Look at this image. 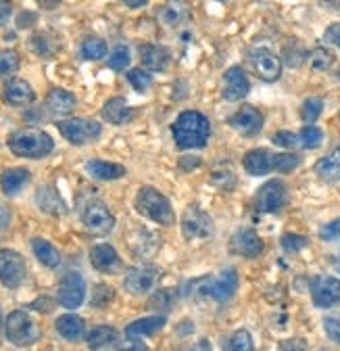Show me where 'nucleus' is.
<instances>
[{
    "mask_svg": "<svg viewBox=\"0 0 340 351\" xmlns=\"http://www.w3.org/2000/svg\"><path fill=\"white\" fill-rule=\"evenodd\" d=\"M174 141L180 149H200L211 134L209 119L198 111H184L172 125Z\"/></svg>",
    "mask_w": 340,
    "mask_h": 351,
    "instance_id": "f257e3e1",
    "label": "nucleus"
},
{
    "mask_svg": "<svg viewBox=\"0 0 340 351\" xmlns=\"http://www.w3.org/2000/svg\"><path fill=\"white\" fill-rule=\"evenodd\" d=\"M7 145L13 155L25 157V159H42L51 155L55 149L51 134H47L44 130H38V128H23V130L13 132Z\"/></svg>",
    "mask_w": 340,
    "mask_h": 351,
    "instance_id": "f03ea898",
    "label": "nucleus"
},
{
    "mask_svg": "<svg viewBox=\"0 0 340 351\" xmlns=\"http://www.w3.org/2000/svg\"><path fill=\"white\" fill-rule=\"evenodd\" d=\"M190 287H192V293L198 297H211V299L224 303L234 297V293L238 289V274L234 268H228L220 276H202V278L194 280Z\"/></svg>",
    "mask_w": 340,
    "mask_h": 351,
    "instance_id": "7ed1b4c3",
    "label": "nucleus"
},
{
    "mask_svg": "<svg viewBox=\"0 0 340 351\" xmlns=\"http://www.w3.org/2000/svg\"><path fill=\"white\" fill-rule=\"evenodd\" d=\"M136 209L138 213H142L144 217L153 219V222L161 224V226H172L174 224V209L172 203L167 201L165 195H161L157 189L153 186H144L138 191L136 197Z\"/></svg>",
    "mask_w": 340,
    "mask_h": 351,
    "instance_id": "20e7f679",
    "label": "nucleus"
},
{
    "mask_svg": "<svg viewBox=\"0 0 340 351\" xmlns=\"http://www.w3.org/2000/svg\"><path fill=\"white\" fill-rule=\"evenodd\" d=\"M5 335L7 339L17 345V347H27L34 345L40 339V328L36 326L34 318L23 312V310H15L7 316L5 322Z\"/></svg>",
    "mask_w": 340,
    "mask_h": 351,
    "instance_id": "39448f33",
    "label": "nucleus"
},
{
    "mask_svg": "<svg viewBox=\"0 0 340 351\" xmlns=\"http://www.w3.org/2000/svg\"><path fill=\"white\" fill-rule=\"evenodd\" d=\"M57 130L61 132V136L67 138L71 145H88L90 141L99 138L103 125L94 119L86 117H71V119H61L57 121Z\"/></svg>",
    "mask_w": 340,
    "mask_h": 351,
    "instance_id": "423d86ee",
    "label": "nucleus"
},
{
    "mask_svg": "<svg viewBox=\"0 0 340 351\" xmlns=\"http://www.w3.org/2000/svg\"><path fill=\"white\" fill-rule=\"evenodd\" d=\"M81 222L88 232L96 237H105L115 228V215L109 211V207L101 201H92L83 207L81 211Z\"/></svg>",
    "mask_w": 340,
    "mask_h": 351,
    "instance_id": "0eeeda50",
    "label": "nucleus"
},
{
    "mask_svg": "<svg viewBox=\"0 0 340 351\" xmlns=\"http://www.w3.org/2000/svg\"><path fill=\"white\" fill-rule=\"evenodd\" d=\"M27 266L25 259L13 251V249H3L0 251V282L7 289H19L25 280Z\"/></svg>",
    "mask_w": 340,
    "mask_h": 351,
    "instance_id": "6e6552de",
    "label": "nucleus"
},
{
    "mask_svg": "<svg viewBox=\"0 0 340 351\" xmlns=\"http://www.w3.org/2000/svg\"><path fill=\"white\" fill-rule=\"evenodd\" d=\"M182 232L188 241H202L213 234V219L200 207H188L182 215Z\"/></svg>",
    "mask_w": 340,
    "mask_h": 351,
    "instance_id": "1a4fd4ad",
    "label": "nucleus"
},
{
    "mask_svg": "<svg viewBox=\"0 0 340 351\" xmlns=\"http://www.w3.org/2000/svg\"><path fill=\"white\" fill-rule=\"evenodd\" d=\"M59 303L67 310H77L86 299V280L79 272H67L59 285Z\"/></svg>",
    "mask_w": 340,
    "mask_h": 351,
    "instance_id": "9d476101",
    "label": "nucleus"
},
{
    "mask_svg": "<svg viewBox=\"0 0 340 351\" xmlns=\"http://www.w3.org/2000/svg\"><path fill=\"white\" fill-rule=\"evenodd\" d=\"M286 201H288V191H286L284 182L270 180L257 191L254 207H257V211H263V213H274V211H280L286 205Z\"/></svg>",
    "mask_w": 340,
    "mask_h": 351,
    "instance_id": "9b49d317",
    "label": "nucleus"
},
{
    "mask_svg": "<svg viewBox=\"0 0 340 351\" xmlns=\"http://www.w3.org/2000/svg\"><path fill=\"white\" fill-rule=\"evenodd\" d=\"M248 61L254 73L265 82H276L282 73V61L267 49H252L248 53Z\"/></svg>",
    "mask_w": 340,
    "mask_h": 351,
    "instance_id": "f8f14e48",
    "label": "nucleus"
},
{
    "mask_svg": "<svg viewBox=\"0 0 340 351\" xmlns=\"http://www.w3.org/2000/svg\"><path fill=\"white\" fill-rule=\"evenodd\" d=\"M250 90V82L244 73L242 67L234 65L230 67L224 77H222V97L230 103H236V101H242Z\"/></svg>",
    "mask_w": 340,
    "mask_h": 351,
    "instance_id": "ddd939ff",
    "label": "nucleus"
},
{
    "mask_svg": "<svg viewBox=\"0 0 340 351\" xmlns=\"http://www.w3.org/2000/svg\"><path fill=\"white\" fill-rule=\"evenodd\" d=\"M311 297L317 307H334L340 303V280L332 276H315L311 280Z\"/></svg>",
    "mask_w": 340,
    "mask_h": 351,
    "instance_id": "4468645a",
    "label": "nucleus"
},
{
    "mask_svg": "<svg viewBox=\"0 0 340 351\" xmlns=\"http://www.w3.org/2000/svg\"><path fill=\"white\" fill-rule=\"evenodd\" d=\"M230 123L242 136H254V134H259L263 128V115L259 109L244 105L230 117Z\"/></svg>",
    "mask_w": 340,
    "mask_h": 351,
    "instance_id": "2eb2a0df",
    "label": "nucleus"
},
{
    "mask_svg": "<svg viewBox=\"0 0 340 351\" xmlns=\"http://www.w3.org/2000/svg\"><path fill=\"white\" fill-rule=\"evenodd\" d=\"M157 268H130L123 278V287L127 289V293L132 295H144L153 289L155 280H157Z\"/></svg>",
    "mask_w": 340,
    "mask_h": 351,
    "instance_id": "dca6fc26",
    "label": "nucleus"
},
{
    "mask_svg": "<svg viewBox=\"0 0 340 351\" xmlns=\"http://www.w3.org/2000/svg\"><path fill=\"white\" fill-rule=\"evenodd\" d=\"M159 21L167 27V29H176L184 23H188L190 19V5L186 0H169L167 5H163L159 9Z\"/></svg>",
    "mask_w": 340,
    "mask_h": 351,
    "instance_id": "f3484780",
    "label": "nucleus"
},
{
    "mask_svg": "<svg viewBox=\"0 0 340 351\" xmlns=\"http://www.w3.org/2000/svg\"><path fill=\"white\" fill-rule=\"evenodd\" d=\"M276 155L265 149H252L244 155L242 165L250 176H265L270 171H276Z\"/></svg>",
    "mask_w": 340,
    "mask_h": 351,
    "instance_id": "a211bd4d",
    "label": "nucleus"
},
{
    "mask_svg": "<svg viewBox=\"0 0 340 351\" xmlns=\"http://www.w3.org/2000/svg\"><path fill=\"white\" fill-rule=\"evenodd\" d=\"M3 99H5V103H9L13 107H27L34 103L36 93L25 80H11L3 88Z\"/></svg>",
    "mask_w": 340,
    "mask_h": 351,
    "instance_id": "6ab92c4d",
    "label": "nucleus"
},
{
    "mask_svg": "<svg viewBox=\"0 0 340 351\" xmlns=\"http://www.w3.org/2000/svg\"><path fill=\"white\" fill-rule=\"evenodd\" d=\"M232 251L242 257H257L263 251V241L254 230H238L232 237Z\"/></svg>",
    "mask_w": 340,
    "mask_h": 351,
    "instance_id": "aec40b11",
    "label": "nucleus"
},
{
    "mask_svg": "<svg viewBox=\"0 0 340 351\" xmlns=\"http://www.w3.org/2000/svg\"><path fill=\"white\" fill-rule=\"evenodd\" d=\"M140 59L146 71H165L172 55H169V51L161 47V44H142Z\"/></svg>",
    "mask_w": 340,
    "mask_h": 351,
    "instance_id": "412c9836",
    "label": "nucleus"
},
{
    "mask_svg": "<svg viewBox=\"0 0 340 351\" xmlns=\"http://www.w3.org/2000/svg\"><path fill=\"white\" fill-rule=\"evenodd\" d=\"M103 117H105V121H109V123H113V125H123V123H127L132 117H134V109L127 105V101L125 99H121V97H113V99H109L107 103H105V107H103Z\"/></svg>",
    "mask_w": 340,
    "mask_h": 351,
    "instance_id": "4be33fe9",
    "label": "nucleus"
},
{
    "mask_svg": "<svg viewBox=\"0 0 340 351\" xmlns=\"http://www.w3.org/2000/svg\"><path fill=\"white\" fill-rule=\"evenodd\" d=\"M86 171L92 176L94 180H103V182H111V180H119L125 176V167L119 163H111V161H103V159H90L86 163Z\"/></svg>",
    "mask_w": 340,
    "mask_h": 351,
    "instance_id": "5701e85b",
    "label": "nucleus"
},
{
    "mask_svg": "<svg viewBox=\"0 0 340 351\" xmlns=\"http://www.w3.org/2000/svg\"><path fill=\"white\" fill-rule=\"evenodd\" d=\"M36 203L42 211L51 213V215H65L67 213V205L61 199V195L55 191V186H40L36 193Z\"/></svg>",
    "mask_w": 340,
    "mask_h": 351,
    "instance_id": "b1692460",
    "label": "nucleus"
},
{
    "mask_svg": "<svg viewBox=\"0 0 340 351\" xmlns=\"http://www.w3.org/2000/svg\"><path fill=\"white\" fill-rule=\"evenodd\" d=\"M90 263L99 272H113L119 268V255L111 245H96L90 249Z\"/></svg>",
    "mask_w": 340,
    "mask_h": 351,
    "instance_id": "393cba45",
    "label": "nucleus"
},
{
    "mask_svg": "<svg viewBox=\"0 0 340 351\" xmlns=\"http://www.w3.org/2000/svg\"><path fill=\"white\" fill-rule=\"evenodd\" d=\"M119 341V332L113 328V326H107V324H101V326H94L88 335H86V343L92 351H105L109 347H113L115 343Z\"/></svg>",
    "mask_w": 340,
    "mask_h": 351,
    "instance_id": "a878e982",
    "label": "nucleus"
},
{
    "mask_svg": "<svg viewBox=\"0 0 340 351\" xmlns=\"http://www.w3.org/2000/svg\"><path fill=\"white\" fill-rule=\"evenodd\" d=\"M75 107L73 93L65 90V88H53L47 97V109L55 115H69Z\"/></svg>",
    "mask_w": 340,
    "mask_h": 351,
    "instance_id": "bb28decb",
    "label": "nucleus"
},
{
    "mask_svg": "<svg viewBox=\"0 0 340 351\" xmlns=\"http://www.w3.org/2000/svg\"><path fill=\"white\" fill-rule=\"evenodd\" d=\"M31 178V173L25 167H11L5 169L3 176H0V186H3L5 195H17Z\"/></svg>",
    "mask_w": 340,
    "mask_h": 351,
    "instance_id": "cd10ccee",
    "label": "nucleus"
},
{
    "mask_svg": "<svg viewBox=\"0 0 340 351\" xmlns=\"http://www.w3.org/2000/svg\"><path fill=\"white\" fill-rule=\"evenodd\" d=\"M165 326V316H148V318H140L136 322H132L125 328V337L127 339H140V337H151L155 332H159Z\"/></svg>",
    "mask_w": 340,
    "mask_h": 351,
    "instance_id": "c85d7f7f",
    "label": "nucleus"
},
{
    "mask_svg": "<svg viewBox=\"0 0 340 351\" xmlns=\"http://www.w3.org/2000/svg\"><path fill=\"white\" fill-rule=\"evenodd\" d=\"M57 332L67 339V341H79L83 337V332H86V324H83V320L75 314H65L61 318H57Z\"/></svg>",
    "mask_w": 340,
    "mask_h": 351,
    "instance_id": "c756f323",
    "label": "nucleus"
},
{
    "mask_svg": "<svg viewBox=\"0 0 340 351\" xmlns=\"http://www.w3.org/2000/svg\"><path fill=\"white\" fill-rule=\"evenodd\" d=\"M315 173L326 182H336L340 180V149L332 151L330 155L322 157L315 163Z\"/></svg>",
    "mask_w": 340,
    "mask_h": 351,
    "instance_id": "7c9ffc66",
    "label": "nucleus"
},
{
    "mask_svg": "<svg viewBox=\"0 0 340 351\" xmlns=\"http://www.w3.org/2000/svg\"><path fill=\"white\" fill-rule=\"evenodd\" d=\"M31 249L34 255L44 263L47 268H59L61 266V253L44 239H34L31 241Z\"/></svg>",
    "mask_w": 340,
    "mask_h": 351,
    "instance_id": "2f4dec72",
    "label": "nucleus"
},
{
    "mask_svg": "<svg viewBox=\"0 0 340 351\" xmlns=\"http://www.w3.org/2000/svg\"><path fill=\"white\" fill-rule=\"evenodd\" d=\"M81 57L86 61H101L107 57V42L101 38H86L81 42V49H79Z\"/></svg>",
    "mask_w": 340,
    "mask_h": 351,
    "instance_id": "473e14b6",
    "label": "nucleus"
},
{
    "mask_svg": "<svg viewBox=\"0 0 340 351\" xmlns=\"http://www.w3.org/2000/svg\"><path fill=\"white\" fill-rule=\"evenodd\" d=\"M224 351H254L252 339L246 330H236L224 343Z\"/></svg>",
    "mask_w": 340,
    "mask_h": 351,
    "instance_id": "72a5a7b5",
    "label": "nucleus"
},
{
    "mask_svg": "<svg viewBox=\"0 0 340 351\" xmlns=\"http://www.w3.org/2000/svg\"><path fill=\"white\" fill-rule=\"evenodd\" d=\"M19 65H21V59L17 51H11V49L0 51V80L13 75L19 69Z\"/></svg>",
    "mask_w": 340,
    "mask_h": 351,
    "instance_id": "f704fd0d",
    "label": "nucleus"
},
{
    "mask_svg": "<svg viewBox=\"0 0 340 351\" xmlns=\"http://www.w3.org/2000/svg\"><path fill=\"white\" fill-rule=\"evenodd\" d=\"M125 77H127V82L132 84V88H134L136 93H146L148 88L153 86V75L146 69H140V67L130 69Z\"/></svg>",
    "mask_w": 340,
    "mask_h": 351,
    "instance_id": "c9c22d12",
    "label": "nucleus"
},
{
    "mask_svg": "<svg viewBox=\"0 0 340 351\" xmlns=\"http://www.w3.org/2000/svg\"><path fill=\"white\" fill-rule=\"evenodd\" d=\"M282 59H284V63L288 67H299V65H303L307 55H305V51H303V47H301L299 42H290V44H286L284 51H282Z\"/></svg>",
    "mask_w": 340,
    "mask_h": 351,
    "instance_id": "e433bc0d",
    "label": "nucleus"
},
{
    "mask_svg": "<svg viewBox=\"0 0 340 351\" xmlns=\"http://www.w3.org/2000/svg\"><path fill=\"white\" fill-rule=\"evenodd\" d=\"M309 63H311V67H313L315 71H326V69H330V67H332V63H334V55H332L328 49L317 47V49H313V51L309 53Z\"/></svg>",
    "mask_w": 340,
    "mask_h": 351,
    "instance_id": "4c0bfd02",
    "label": "nucleus"
},
{
    "mask_svg": "<svg viewBox=\"0 0 340 351\" xmlns=\"http://www.w3.org/2000/svg\"><path fill=\"white\" fill-rule=\"evenodd\" d=\"M130 49L125 47V44H117V47L113 49L111 57H109V67L113 71H123L127 65H130Z\"/></svg>",
    "mask_w": 340,
    "mask_h": 351,
    "instance_id": "58836bf2",
    "label": "nucleus"
},
{
    "mask_svg": "<svg viewBox=\"0 0 340 351\" xmlns=\"http://www.w3.org/2000/svg\"><path fill=\"white\" fill-rule=\"evenodd\" d=\"M322 109H324V101H322L319 97H309V99H305V103L301 105V117H303V121L313 123V121L322 115Z\"/></svg>",
    "mask_w": 340,
    "mask_h": 351,
    "instance_id": "ea45409f",
    "label": "nucleus"
},
{
    "mask_svg": "<svg viewBox=\"0 0 340 351\" xmlns=\"http://www.w3.org/2000/svg\"><path fill=\"white\" fill-rule=\"evenodd\" d=\"M299 138H301V147H305V149H317L322 145V141H324V132L317 125H305L301 130Z\"/></svg>",
    "mask_w": 340,
    "mask_h": 351,
    "instance_id": "a19ab883",
    "label": "nucleus"
},
{
    "mask_svg": "<svg viewBox=\"0 0 340 351\" xmlns=\"http://www.w3.org/2000/svg\"><path fill=\"white\" fill-rule=\"evenodd\" d=\"M29 47H31L34 53L40 55V57H49V55H53V51H55V44L51 42V38H49L47 34H34V36L29 38Z\"/></svg>",
    "mask_w": 340,
    "mask_h": 351,
    "instance_id": "79ce46f5",
    "label": "nucleus"
},
{
    "mask_svg": "<svg viewBox=\"0 0 340 351\" xmlns=\"http://www.w3.org/2000/svg\"><path fill=\"white\" fill-rule=\"evenodd\" d=\"M305 247H307V239L301 237V234H292V232H288V234L282 237V249H284L286 253H299V251L305 249Z\"/></svg>",
    "mask_w": 340,
    "mask_h": 351,
    "instance_id": "37998d69",
    "label": "nucleus"
},
{
    "mask_svg": "<svg viewBox=\"0 0 340 351\" xmlns=\"http://www.w3.org/2000/svg\"><path fill=\"white\" fill-rule=\"evenodd\" d=\"M274 159H276V171H282V173H288V171L296 169V167H299V163H301L299 157L290 155V153H280Z\"/></svg>",
    "mask_w": 340,
    "mask_h": 351,
    "instance_id": "c03bdc74",
    "label": "nucleus"
},
{
    "mask_svg": "<svg viewBox=\"0 0 340 351\" xmlns=\"http://www.w3.org/2000/svg\"><path fill=\"white\" fill-rule=\"evenodd\" d=\"M113 301V289L107 285H99L92 295V305L94 307H107V303Z\"/></svg>",
    "mask_w": 340,
    "mask_h": 351,
    "instance_id": "a18cd8bd",
    "label": "nucleus"
},
{
    "mask_svg": "<svg viewBox=\"0 0 340 351\" xmlns=\"http://www.w3.org/2000/svg\"><path fill=\"white\" fill-rule=\"evenodd\" d=\"M274 143L284 149L301 147V138H299V134H294V132H278V134H274Z\"/></svg>",
    "mask_w": 340,
    "mask_h": 351,
    "instance_id": "49530a36",
    "label": "nucleus"
},
{
    "mask_svg": "<svg viewBox=\"0 0 340 351\" xmlns=\"http://www.w3.org/2000/svg\"><path fill=\"white\" fill-rule=\"evenodd\" d=\"M319 237H322V241H328V243L340 241V217L334 219V222H330V224H326V226L319 230Z\"/></svg>",
    "mask_w": 340,
    "mask_h": 351,
    "instance_id": "de8ad7c7",
    "label": "nucleus"
},
{
    "mask_svg": "<svg viewBox=\"0 0 340 351\" xmlns=\"http://www.w3.org/2000/svg\"><path fill=\"white\" fill-rule=\"evenodd\" d=\"M324 328H326V335L340 345V318L338 316H328L324 320Z\"/></svg>",
    "mask_w": 340,
    "mask_h": 351,
    "instance_id": "09e8293b",
    "label": "nucleus"
},
{
    "mask_svg": "<svg viewBox=\"0 0 340 351\" xmlns=\"http://www.w3.org/2000/svg\"><path fill=\"white\" fill-rule=\"evenodd\" d=\"M324 40H326L328 44H334V47L340 49V23H332V25L326 29Z\"/></svg>",
    "mask_w": 340,
    "mask_h": 351,
    "instance_id": "8fccbe9b",
    "label": "nucleus"
},
{
    "mask_svg": "<svg viewBox=\"0 0 340 351\" xmlns=\"http://www.w3.org/2000/svg\"><path fill=\"white\" fill-rule=\"evenodd\" d=\"M280 351H307V343L303 339H292V341H284L280 345Z\"/></svg>",
    "mask_w": 340,
    "mask_h": 351,
    "instance_id": "3c124183",
    "label": "nucleus"
},
{
    "mask_svg": "<svg viewBox=\"0 0 340 351\" xmlns=\"http://www.w3.org/2000/svg\"><path fill=\"white\" fill-rule=\"evenodd\" d=\"M13 15V3L11 0H0V27H3Z\"/></svg>",
    "mask_w": 340,
    "mask_h": 351,
    "instance_id": "603ef678",
    "label": "nucleus"
},
{
    "mask_svg": "<svg viewBox=\"0 0 340 351\" xmlns=\"http://www.w3.org/2000/svg\"><path fill=\"white\" fill-rule=\"evenodd\" d=\"M11 224V209L0 203V232H5Z\"/></svg>",
    "mask_w": 340,
    "mask_h": 351,
    "instance_id": "864d4df0",
    "label": "nucleus"
},
{
    "mask_svg": "<svg viewBox=\"0 0 340 351\" xmlns=\"http://www.w3.org/2000/svg\"><path fill=\"white\" fill-rule=\"evenodd\" d=\"M117 351H148V347H146L144 343L136 341V339H130L123 347H119Z\"/></svg>",
    "mask_w": 340,
    "mask_h": 351,
    "instance_id": "5fc2aeb1",
    "label": "nucleus"
},
{
    "mask_svg": "<svg viewBox=\"0 0 340 351\" xmlns=\"http://www.w3.org/2000/svg\"><path fill=\"white\" fill-rule=\"evenodd\" d=\"M38 7L40 9H44V11H55L59 5H61V0H36Z\"/></svg>",
    "mask_w": 340,
    "mask_h": 351,
    "instance_id": "6e6d98bb",
    "label": "nucleus"
},
{
    "mask_svg": "<svg viewBox=\"0 0 340 351\" xmlns=\"http://www.w3.org/2000/svg\"><path fill=\"white\" fill-rule=\"evenodd\" d=\"M322 3L330 9V11H334V13H340V0H322Z\"/></svg>",
    "mask_w": 340,
    "mask_h": 351,
    "instance_id": "4d7b16f0",
    "label": "nucleus"
},
{
    "mask_svg": "<svg viewBox=\"0 0 340 351\" xmlns=\"http://www.w3.org/2000/svg\"><path fill=\"white\" fill-rule=\"evenodd\" d=\"M123 3L130 9H140V7H144L148 3V0H123Z\"/></svg>",
    "mask_w": 340,
    "mask_h": 351,
    "instance_id": "13d9d810",
    "label": "nucleus"
},
{
    "mask_svg": "<svg viewBox=\"0 0 340 351\" xmlns=\"http://www.w3.org/2000/svg\"><path fill=\"white\" fill-rule=\"evenodd\" d=\"M34 19H36V15H34V13H23V15L19 17V21H17V25L23 29V27H25V21H34Z\"/></svg>",
    "mask_w": 340,
    "mask_h": 351,
    "instance_id": "bf43d9fd",
    "label": "nucleus"
},
{
    "mask_svg": "<svg viewBox=\"0 0 340 351\" xmlns=\"http://www.w3.org/2000/svg\"><path fill=\"white\" fill-rule=\"evenodd\" d=\"M336 270L340 272V255H338V259H336Z\"/></svg>",
    "mask_w": 340,
    "mask_h": 351,
    "instance_id": "052dcab7",
    "label": "nucleus"
},
{
    "mask_svg": "<svg viewBox=\"0 0 340 351\" xmlns=\"http://www.w3.org/2000/svg\"><path fill=\"white\" fill-rule=\"evenodd\" d=\"M336 75H338V80H340V67H338V71H336Z\"/></svg>",
    "mask_w": 340,
    "mask_h": 351,
    "instance_id": "680f3d73",
    "label": "nucleus"
}]
</instances>
